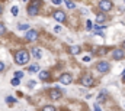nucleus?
Here are the masks:
<instances>
[{
  "label": "nucleus",
  "mask_w": 125,
  "mask_h": 111,
  "mask_svg": "<svg viewBox=\"0 0 125 111\" xmlns=\"http://www.w3.org/2000/svg\"><path fill=\"white\" fill-rule=\"evenodd\" d=\"M39 6H41V1L39 0H33L28 6V15L29 16H36L39 13Z\"/></svg>",
  "instance_id": "obj_2"
},
{
  "label": "nucleus",
  "mask_w": 125,
  "mask_h": 111,
  "mask_svg": "<svg viewBox=\"0 0 125 111\" xmlns=\"http://www.w3.org/2000/svg\"><path fill=\"white\" fill-rule=\"evenodd\" d=\"M90 61H92V56H84V58H83V62H90Z\"/></svg>",
  "instance_id": "obj_25"
},
{
  "label": "nucleus",
  "mask_w": 125,
  "mask_h": 111,
  "mask_svg": "<svg viewBox=\"0 0 125 111\" xmlns=\"http://www.w3.org/2000/svg\"><path fill=\"white\" fill-rule=\"evenodd\" d=\"M50 78H51V74H50L48 71H39V79H42V81H50Z\"/></svg>",
  "instance_id": "obj_11"
},
{
  "label": "nucleus",
  "mask_w": 125,
  "mask_h": 111,
  "mask_svg": "<svg viewBox=\"0 0 125 111\" xmlns=\"http://www.w3.org/2000/svg\"><path fill=\"white\" fill-rule=\"evenodd\" d=\"M93 108H94V111H102V110H100V107H99V104H97V103H94V104H93Z\"/></svg>",
  "instance_id": "obj_26"
},
{
  "label": "nucleus",
  "mask_w": 125,
  "mask_h": 111,
  "mask_svg": "<svg viewBox=\"0 0 125 111\" xmlns=\"http://www.w3.org/2000/svg\"><path fill=\"white\" fill-rule=\"evenodd\" d=\"M6 103H7V104H15V103H16V98H13V97H6Z\"/></svg>",
  "instance_id": "obj_19"
},
{
  "label": "nucleus",
  "mask_w": 125,
  "mask_h": 111,
  "mask_svg": "<svg viewBox=\"0 0 125 111\" xmlns=\"http://www.w3.org/2000/svg\"><path fill=\"white\" fill-rule=\"evenodd\" d=\"M80 82L84 87H92L93 85V78H92V75H83L82 79H80Z\"/></svg>",
  "instance_id": "obj_6"
},
{
  "label": "nucleus",
  "mask_w": 125,
  "mask_h": 111,
  "mask_svg": "<svg viewBox=\"0 0 125 111\" xmlns=\"http://www.w3.org/2000/svg\"><path fill=\"white\" fill-rule=\"evenodd\" d=\"M4 32H6V28H4V25L0 22V35H4Z\"/></svg>",
  "instance_id": "obj_24"
},
{
  "label": "nucleus",
  "mask_w": 125,
  "mask_h": 111,
  "mask_svg": "<svg viewBox=\"0 0 125 111\" xmlns=\"http://www.w3.org/2000/svg\"><path fill=\"white\" fill-rule=\"evenodd\" d=\"M31 54L33 55V58H36V59H41V58H42V51H41L39 48H32Z\"/></svg>",
  "instance_id": "obj_12"
},
{
  "label": "nucleus",
  "mask_w": 125,
  "mask_h": 111,
  "mask_svg": "<svg viewBox=\"0 0 125 111\" xmlns=\"http://www.w3.org/2000/svg\"><path fill=\"white\" fill-rule=\"evenodd\" d=\"M18 29L19 30H29V25H26V23H21V25H18Z\"/></svg>",
  "instance_id": "obj_17"
},
{
  "label": "nucleus",
  "mask_w": 125,
  "mask_h": 111,
  "mask_svg": "<svg viewBox=\"0 0 125 111\" xmlns=\"http://www.w3.org/2000/svg\"><path fill=\"white\" fill-rule=\"evenodd\" d=\"M35 81H29V82H28V87H29V88H32V87H35Z\"/></svg>",
  "instance_id": "obj_28"
},
{
  "label": "nucleus",
  "mask_w": 125,
  "mask_h": 111,
  "mask_svg": "<svg viewBox=\"0 0 125 111\" xmlns=\"http://www.w3.org/2000/svg\"><path fill=\"white\" fill-rule=\"evenodd\" d=\"M1 13H3V6L0 4V15H1Z\"/></svg>",
  "instance_id": "obj_31"
},
{
  "label": "nucleus",
  "mask_w": 125,
  "mask_h": 111,
  "mask_svg": "<svg viewBox=\"0 0 125 111\" xmlns=\"http://www.w3.org/2000/svg\"><path fill=\"white\" fill-rule=\"evenodd\" d=\"M86 28H87V30L93 29V23H92V20H87V23H86Z\"/></svg>",
  "instance_id": "obj_23"
},
{
  "label": "nucleus",
  "mask_w": 125,
  "mask_h": 111,
  "mask_svg": "<svg viewBox=\"0 0 125 111\" xmlns=\"http://www.w3.org/2000/svg\"><path fill=\"white\" fill-rule=\"evenodd\" d=\"M23 1H29V0H23Z\"/></svg>",
  "instance_id": "obj_34"
},
{
  "label": "nucleus",
  "mask_w": 125,
  "mask_h": 111,
  "mask_svg": "<svg viewBox=\"0 0 125 111\" xmlns=\"http://www.w3.org/2000/svg\"><path fill=\"white\" fill-rule=\"evenodd\" d=\"M109 68H111V65H109V62H106V61H100V62L96 63V69H97V72H100V74L109 72Z\"/></svg>",
  "instance_id": "obj_3"
},
{
  "label": "nucleus",
  "mask_w": 125,
  "mask_h": 111,
  "mask_svg": "<svg viewBox=\"0 0 125 111\" xmlns=\"http://www.w3.org/2000/svg\"><path fill=\"white\" fill-rule=\"evenodd\" d=\"M124 56H125V52L122 51V49H114V51H112V58L116 59V61L124 59Z\"/></svg>",
  "instance_id": "obj_7"
},
{
  "label": "nucleus",
  "mask_w": 125,
  "mask_h": 111,
  "mask_svg": "<svg viewBox=\"0 0 125 111\" xmlns=\"http://www.w3.org/2000/svg\"><path fill=\"white\" fill-rule=\"evenodd\" d=\"M122 78H124V81H125V71H124V74H122Z\"/></svg>",
  "instance_id": "obj_32"
},
{
  "label": "nucleus",
  "mask_w": 125,
  "mask_h": 111,
  "mask_svg": "<svg viewBox=\"0 0 125 111\" xmlns=\"http://www.w3.org/2000/svg\"><path fill=\"white\" fill-rule=\"evenodd\" d=\"M99 7L102 12H109V10H112V1L111 0H100Z\"/></svg>",
  "instance_id": "obj_4"
},
{
  "label": "nucleus",
  "mask_w": 125,
  "mask_h": 111,
  "mask_svg": "<svg viewBox=\"0 0 125 111\" xmlns=\"http://www.w3.org/2000/svg\"><path fill=\"white\" fill-rule=\"evenodd\" d=\"M12 15H13V16H18V15H19V7H18V6H13V7H12Z\"/></svg>",
  "instance_id": "obj_18"
},
{
  "label": "nucleus",
  "mask_w": 125,
  "mask_h": 111,
  "mask_svg": "<svg viewBox=\"0 0 125 111\" xmlns=\"http://www.w3.org/2000/svg\"><path fill=\"white\" fill-rule=\"evenodd\" d=\"M25 38H26V40L33 42V40H36V39H38V32H36V30H33V29H29V30L26 32Z\"/></svg>",
  "instance_id": "obj_5"
},
{
  "label": "nucleus",
  "mask_w": 125,
  "mask_h": 111,
  "mask_svg": "<svg viewBox=\"0 0 125 111\" xmlns=\"http://www.w3.org/2000/svg\"><path fill=\"white\" fill-rule=\"evenodd\" d=\"M105 20H106V16H105L103 13H99V15L96 16V22H97V23H103Z\"/></svg>",
  "instance_id": "obj_14"
},
{
  "label": "nucleus",
  "mask_w": 125,
  "mask_h": 111,
  "mask_svg": "<svg viewBox=\"0 0 125 111\" xmlns=\"http://www.w3.org/2000/svg\"><path fill=\"white\" fill-rule=\"evenodd\" d=\"M10 84H12L13 87H18V85L21 84V79H18V78H13V79L10 81Z\"/></svg>",
  "instance_id": "obj_21"
},
{
  "label": "nucleus",
  "mask_w": 125,
  "mask_h": 111,
  "mask_svg": "<svg viewBox=\"0 0 125 111\" xmlns=\"http://www.w3.org/2000/svg\"><path fill=\"white\" fill-rule=\"evenodd\" d=\"M29 59H31L29 52L25 51V49H21V51H18V52L15 54V62H16L18 65H26V63L29 62Z\"/></svg>",
  "instance_id": "obj_1"
},
{
  "label": "nucleus",
  "mask_w": 125,
  "mask_h": 111,
  "mask_svg": "<svg viewBox=\"0 0 125 111\" xmlns=\"http://www.w3.org/2000/svg\"><path fill=\"white\" fill-rule=\"evenodd\" d=\"M62 29H61V26H55V28H54V32H55V33H57V32H61Z\"/></svg>",
  "instance_id": "obj_29"
},
{
  "label": "nucleus",
  "mask_w": 125,
  "mask_h": 111,
  "mask_svg": "<svg viewBox=\"0 0 125 111\" xmlns=\"http://www.w3.org/2000/svg\"><path fill=\"white\" fill-rule=\"evenodd\" d=\"M50 97H51V100H60L61 98V89L60 88H54V89H51L50 91Z\"/></svg>",
  "instance_id": "obj_8"
},
{
  "label": "nucleus",
  "mask_w": 125,
  "mask_h": 111,
  "mask_svg": "<svg viewBox=\"0 0 125 111\" xmlns=\"http://www.w3.org/2000/svg\"><path fill=\"white\" fill-rule=\"evenodd\" d=\"M122 45H124V48H125V40H124V43H122Z\"/></svg>",
  "instance_id": "obj_33"
},
{
  "label": "nucleus",
  "mask_w": 125,
  "mask_h": 111,
  "mask_svg": "<svg viewBox=\"0 0 125 111\" xmlns=\"http://www.w3.org/2000/svg\"><path fill=\"white\" fill-rule=\"evenodd\" d=\"M42 111H55V107H52V105H45Z\"/></svg>",
  "instance_id": "obj_22"
},
{
  "label": "nucleus",
  "mask_w": 125,
  "mask_h": 111,
  "mask_svg": "<svg viewBox=\"0 0 125 111\" xmlns=\"http://www.w3.org/2000/svg\"><path fill=\"white\" fill-rule=\"evenodd\" d=\"M68 52H70L71 55H77V54H80V46H77V45H71V46L68 48Z\"/></svg>",
  "instance_id": "obj_13"
},
{
  "label": "nucleus",
  "mask_w": 125,
  "mask_h": 111,
  "mask_svg": "<svg viewBox=\"0 0 125 111\" xmlns=\"http://www.w3.org/2000/svg\"><path fill=\"white\" fill-rule=\"evenodd\" d=\"M15 78H18V79L23 78V72H22V71H16V72H15Z\"/></svg>",
  "instance_id": "obj_20"
},
{
  "label": "nucleus",
  "mask_w": 125,
  "mask_h": 111,
  "mask_svg": "<svg viewBox=\"0 0 125 111\" xmlns=\"http://www.w3.org/2000/svg\"><path fill=\"white\" fill-rule=\"evenodd\" d=\"M51 1H52L54 4H57V6H58V4H61V3H62V0H51Z\"/></svg>",
  "instance_id": "obj_27"
},
{
  "label": "nucleus",
  "mask_w": 125,
  "mask_h": 111,
  "mask_svg": "<svg viewBox=\"0 0 125 111\" xmlns=\"http://www.w3.org/2000/svg\"><path fill=\"white\" fill-rule=\"evenodd\" d=\"M71 81H73V77L70 74H62L61 77H60V82L62 85H68V84H71Z\"/></svg>",
  "instance_id": "obj_10"
},
{
  "label": "nucleus",
  "mask_w": 125,
  "mask_h": 111,
  "mask_svg": "<svg viewBox=\"0 0 125 111\" xmlns=\"http://www.w3.org/2000/svg\"><path fill=\"white\" fill-rule=\"evenodd\" d=\"M3 71H4V63L0 62V72H3Z\"/></svg>",
  "instance_id": "obj_30"
},
{
  "label": "nucleus",
  "mask_w": 125,
  "mask_h": 111,
  "mask_svg": "<svg viewBox=\"0 0 125 111\" xmlns=\"http://www.w3.org/2000/svg\"><path fill=\"white\" fill-rule=\"evenodd\" d=\"M52 17L57 20V22H65V13L61 12V10H57L52 13Z\"/></svg>",
  "instance_id": "obj_9"
},
{
  "label": "nucleus",
  "mask_w": 125,
  "mask_h": 111,
  "mask_svg": "<svg viewBox=\"0 0 125 111\" xmlns=\"http://www.w3.org/2000/svg\"><path fill=\"white\" fill-rule=\"evenodd\" d=\"M64 3H65V6L68 7V9H74L76 7V4H74V1H71V0H62Z\"/></svg>",
  "instance_id": "obj_16"
},
{
  "label": "nucleus",
  "mask_w": 125,
  "mask_h": 111,
  "mask_svg": "<svg viewBox=\"0 0 125 111\" xmlns=\"http://www.w3.org/2000/svg\"><path fill=\"white\" fill-rule=\"evenodd\" d=\"M28 71L32 72V74H33V72H39V66H38L36 63H33V65H31V66L28 68Z\"/></svg>",
  "instance_id": "obj_15"
}]
</instances>
